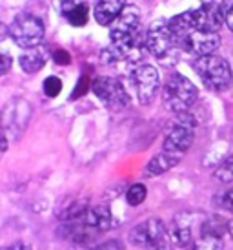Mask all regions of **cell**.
Segmentation results:
<instances>
[{
  "label": "cell",
  "mask_w": 233,
  "mask_h": 250,
  "mask_svg": "<svg viewBox=\"0 0 233 250\" xmlns=\"http://www.w3.org/2000/svg\"><path fill=\"white\" fill-rule=\"evenodd\" d=\"M172 35L175 39L178 49H182L190 55H210L220 46V35L213 31H206L193 21L192 11L177 15L168 21Z\"/></svg>",
  "instance_id": "obj_1"
},
{
  "label": "cell",
  "mask_w": 233,
  "mask_h": 250,
  "mask_svg": "<svg viewBox=\"0 0 233 250\" xmlns=\"http://www.w3.org/2000/svg\"><path fill=\"white\" fill-rule=\"evenodd\" d=\"M193 68L200 77V81L206 84V88L213 91L228 90L233 83V70L224 57L212 55V53L197 57Z\"/></svg>",
  "instance_id": "obj_2"
},
{
  "label": "cell",
  "mask_w": 233,
  "mask_h": 250,
  "mask_svg": "<svg viewBox=\"0 0 233 250\" xmlns=\"http://www.w3.org/2000/svg\"><path fill=\"white\" fill-rule=\"evenodd\" d=\"M197 97H199V91L195 88V84L180 73L170 75V79L164 84V90H162L164 106L173 113L188 111L195 104Z\"/></svg>",
  "instance_id": "obj_3"
},
{
  "label": "cell",
  "mask_w": 233,
  "mask_h": 250,
  "mask_svg": "<svg viewBox=\"0 0 233 250\" xmlns=\"http://www.w3.org/2000/svg\"><path fill=\"white\" fill-rule=\"evenodd\" d=\"M170 239L172 237L168 234L166 225L157 217L138 223L130 232L131 243L144 250H170V245H168Z\"/></svg>",
  "instance_id": "obj_4"
},
{
  "label": "cell",
  "mask_w": 233,
  "mask_h": 250,
  "mask_svg": "<svg viewBox=\"0 0 233 250\" xmlns=\"http://www.w3.org/2000/svg\"><path fill=\"white\" fill-rule=\"evenodd\" d=\"M175 115H177L175 121L166 130L162 150L182 155L190 150V146L193 145V139H195V119L188 111L175 113Z\"/></svg>",
  "instance_id": "obj_5"
},
{
  "label": "cell",
  "mask_w": 233,
  "mask_h": 250,
  "mask_svg": "<svg viewBox=\"0 0 233 250\" xmlns=\"http://www.w3.org/2000/svg\"><path fill=\"white\" fill-rule=\"evenodd\" d=\"M9 37L22 49L37 48L44 41V24L35 15L20 13L15 17L9 26Z\"/></svg>",
  "instance_id": "obj_6"
},
{
  "label": "cell",
  "mask_w": 233,
  "mask_h": 250,
  "mask_svg": "<svg viewBox=\"0 0 233 250\" xmlns=\"http://www.w3.org/2000/svg\"><path fill=\"white\" fill-rule=\"evenodd\" d=\"M130 81L140 104L153 103V99L157 97L158 88H160V79H158V71L155 66L135 64L130 71Z\"/></svg>",
  "instance_id": "obj_7"
},
{
  "label": "cell",
  "mask_w": 233,
  "mask_h": 250,
  "mask_svg": "<svg viewBox=\"0 0 233 250\" xmlns=\"http://www.w3.org/2000/svg\"><path fill=\"white\" fill-rule=\"evenodd\" d=\"M146 48L151 55L160 61H166L173 55L175 49H178L168 22L157 21L150 24V28L146 29Z\"/></svg>",
  "instance_id": "obj_8"
},
{
  "label": "cell",
  "mask_w": 233,
  "mask_h": 250,
  "mask_svg": "<svg viewBox=\"0 0 233 250\" xmlns=\"http://www.w3.org/2000/svg\"><path fill=\"white\" fill-rule=\"evenodd\" d=\"M93 93L104 106L113 111L122 110L130 104V93L126 91L124 84L113 77H98L93 83Z\"/></svg>",
  "instance_id": "obj_9"
},
{
  "label": "cell",
  "mask_w": 233,
  "mask_h": 250,
  "mask_svg": "<svg viewBox=\"0 0 233 250\" xmlns=\"http://www.w3.org/2000/svg\"><path fill=\"white\" fill-rule=\"evenodd\" d=\"M206 217H200L192 212H182L173 219V227L170 232L172 243L177 247H192L197 239H195V230H204Z\"/></svg>",
  "instance_id": "obj_10"
},
{
  "label": "cell",
  "mask_w": 233,
  "mask_h": 250,
  "mask_svg": "<svg viewBox=\"0 0 233 250\" xmlns=\"http://www.w3.org/2000/svg\"><path fill=\"white\" fill-rule=\"evenodd\" d=\"M146 31L140 26V11L137 6H126L124 11L118 15L110 29L111 41H128V39H137L144 37Z\"/></svg>",
  "instance_id": "obj_11"
},
{
  "label": "cell",
  "mask_w": 233,
  "mask_h": 250,
  "mask_svg": "<svg viewBox=\"0 0 233 250\" xmlns=\"http://www.w3.org/2000/svg\"><path fill=\"white\" fill-rule=\"evenodd\" d=\"M126 0H97L93 15L98 26H111L124 11Z\"/></svg>",
  "instance_id": "obj_12"
},
{
  "label": "cell",
  "mask_w": 233,
  "mask_h": 250,
  "mask_svg": "<svg viewBox=\"0 0 233 250\" xmlns=\"http://www.w3.org/2000/svg\"><path fill=\"white\" fill-rule=\"evenodd\" d=\"M62 15L66 17V21L71 26L82 28L89 21L88 0H64L62 2Z\"/></svg>",
  "instance_id": "obj_13"
},
{
  "label": "cell",
  "mask_w": 233,
  "mask_h": 250,
  "mask_svg": "<svg viewBox=\"0 0 233 250\" xmlns=\"http://www.w3.org/2000/svg\"><path fill=\"white\" fill-rule=\"evenodd\" d=\"M178 161H180V155H178V153L162 150L160 153L151 157L150 163L146 165L144 174L148 175V177H155V175L166 174L168 170H172L173 167H177Z\"/></svg>",
  "instance_id": "obj_14"
},
{
  "label": "cell",
  "mask_w": 233,
  "mask_h": 250,
  "mask_svg": "<svg viewBox=\"0 0 233 250\" xmlns=\"http://www.w3.org/2000/svg\"><path fill=\"white\" fill-rule=\"evenodd\" d=\"M46 61H48V55H46V51L40 46L24 49V53L19 57V64H20V68L26 73H37V71H40L44 68Z\"/></svg>",
  "instance_id": "obj_15"
},
{
  "label": "cell",
  "mask_w": 233,
  "mask_h": 250,
  "mask_svg": "<svg viewBox=\"0 0 233 250\" xmlns=\"http://www.w3.org/2000/svg\"><path fill=\"white\" fill-rule=\"evenodd\" d=\"M82 219L86 223H89L93 229H97L98 232H106V230L111 229L113 225V217H111V212L108 207H93V208H88L86 214L82 215Z\"/></svg>",
  "instance_id": "obj_16"
},
{
  "label": "cell",
  "mask_w": 233,
  "mask_h": 250,
  "mask_svg": "<svg viewBox=\"0 0 233 250\" xmlns=\"http://www.w3.org/2000/svg\"><path fill=\"white\" fill-rule=\"evenodd\" d=\"M190 250H224L222 237L215 236V234H202L200 239L190 247Z\"/></svg>",
  "instance_id": "obj_17"
},
{
  "label": "cell",
  "mask_w": 233,
  "mask_h": 250,
  "mask_svg": "<svg viewBox=\"0 0 233 250\" xmlns=\"http://www.w3.org/2000/svg\"><path fill=\"white\" fill-rule=\"evenodd\" d=\"M148 197V190H146L144 185H133V187L128 188V192H126V201L130 203L131 207H138L140 203H144V199Z\"/></svg>",
  "instance_id": "obj_18"
},
{
  "label": "cell",
  "mask_w": 233,
  "mask_h": 250,
  "mask_svg": "<svg viewBox=\"0 0 233 250\" xmlns=\"http://www.w3.org/2000/svg\"><path fill=\"white\" fill-rule=\"evenodd\" d=\"M215 177H217L220 183H232L233 181V157L226 159L217 170H215Z\"/></svg>",
  "instance_id": "obj_19"
},
{
  "label": "cell",
  "mask_w": 233,
  "mask_h": 250,
  "mask_svg": "<svg viewBox=\"0 0 233 250\" xmlns=\"http://www.w3.org/2000/svg\"><path fill=\"white\" fill-rule=\"evenodd\" d=\"M60 91H62V81L58 77L51 75L44 81V93H46L49 99H55Z\"/></svg>",
  "instance_id": "obj_20"
},
{
  "label": "cell",
  "mask_w": 233,
  "mask_h": 250,
  "mask_svg": "<svg viewBox=\"0 0 233 250\" xmlns=\"http://www.w3.org/2000/svg\"><path fill=\"white\" fill-rule=\"evenodd\" d=\"M220 11H222V19L230 31H233V0H224L220 2Z\"/></svg>",
  "instance_id": "obj_21"
},
{
  "label": "cell",
  "mask_w": 233,
  "mask_h": 250,
  "mask_svg": "<svg viewBox=\"0 0 233 250\" xmlns=\"http://www.w3.org/2000/svg\"><path fill=\"white\" fill-rule=\"evenodd\" d=\"M93 250H124V247H122L120 241H116V239H110V241L98 245V247H93Z\"/></svg>",
  "instance_id": "obj_22"
},
{
  "label": "cell",
  "mask_w": 233,
  "mask_h": 250,
  "mask_svg": "<svg viewBox=\"0 0 233 250\" xmlns=\"http://www.w3.org/2000/svg\"><path fill=\"white\" fill-rule=\"evenodd\" d=\"M55 61L60 64H68L69 62V55L64 51V49H60V51H57L55 53Z\"/></svg>",
  "instance_id": "obj_23"
},
{
  "label": "cell",
  "mask_w": 233,
  "mask_h": 250,
  "mask_svg": "<svg viewBox=\"0 0 233 250\" xmlns=\"http://www.w3.org/2000/svg\"><path fill=\"white\" fill-rule=\"evenodd\" d=\"M224 207L233 212V188L232 190H228L226 195H224Z\"/></svg>",
  "instance_id": "obj_24"
},
{
  "label": "cell",
  "mask_w": 233,
  "mask_h": 250,
  "mask_svg": "<svg viewBox=\"0 0 233 250\" xmlns=\"http://www.w3.org/2000/svg\"><path fill=\"white\" fill-rule=\"evenodd\" d=\"M4 250H31V247H29L28 243H22V241H17V243L9 245V247H7V249H4Z\"/></svg>",
  "instance_id": "obj_25"
},
{
  "label": "cell",
  "mask_w": 233,
  "mask_h": 250,
  "mask_svg": "<svg viewBox=\"0 0 233 250\" xmlns=\"http://www.w3.org/2000/svg\"><path fill=\"white\" fill-rule=\"evenodd\" d=\"M9 68H11V57L7 55V53H4L2 55V73H7Z\"/></svg>",
  "instance_id": "obj_26"
},
{
  "label": "cell",
  "mask_w": 233,
  "mask_h": 250,
  "mask_svg": "<svg viewBox=\"0 0 233 250\" xmlns=\"http://www.w3.org/2000/svg\"><path fill=\"white\" fill-rule=\"evenodd\" d=\"M228 232H230V236L233 237V219L230 223H228Z\"/></svg>",
  "instance_id": "obj_27"
}]
</instances>
